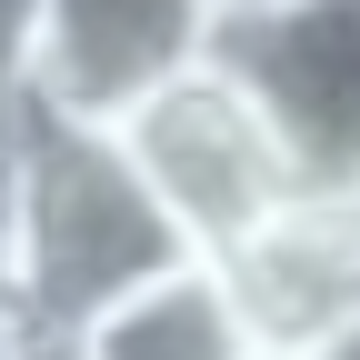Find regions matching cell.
Instances as JSON below:
<instances>
[{"instance_id": "cell-1", "label": "cell", "mask_w": 360, "mask_h": 360, "mask_svg": "<svg viewBox=\"0 0 360 360\" xmlns=\"http://www.w3.org/2000/svg\"><path fill=\"white\" fill-rule=\"evenodd\" d=\"M0 250L40 340H80L101 310L150 290L160 270L200 260L180 220L141 180L120 120H90L20 90L11 101V150H0Z\"/></svg>"}, {"instance_id": "cell-2", "label": "cell", "mask_w": 360, "mask_h": 360, "mask_svg": "<svg viewBox=\"0 0 360 360\" xmlns=\"http://www.w3.org/2000/svg\"><path fill=\"white\" fill-rule=\"evenodd\" d=\"M120 141L130 160H141V180L160 191V210L180 220V240H191L200 260L240 250L270 210H281L290 191H310L281 120L260 110V90L231 70V60H191L180 80H160L150 101L120 110Z\"/></svg>"}, {"instance_id": "cell-3", "label": "cell", "mask_w": 360, "mask_h": 360, "mask_svg": "<svg viewBox=\"0 0 360 360\" xmlns=\"http://www.w3.org/2000/svg\"><path fill=\"white\" fill-rule=\"evenodd\" d=\"M210 51L260 90L300 180L360 191V0H231Z\"/></svg>"}, {"instance_id": "cell-4", "label": "cell", "mask_w": 360, "mask_h": 360, "mask_svg": "<svg viewBox=\"0 0 360 360\" xmlns=\"http://www.w3.org/2000/svg\"><path fill=\"white\" fill-rule=\"evenodd\" d=\"M220 281L260 360H310L360 321V191H330V180L290 191L240 250H220Z\"/></svg>"}, {"instance_id": "cell-5", "label": "cell", "mask_w": 360, "mask_h": 360, "mask_svg": "<svg viewBox=\"0 0 360 360\" xmlns=\"http://www.w3.org/2000/svg\"><path fill=\"white\" fill-rule=\"evenodd\" d=\"M210 40H220V0H40L30 90L60 110L120 120L160 80L210 60Z\"/></svg>"}, {"instance_id": "cell-6", "label": "cell", "mask_w": 360, "mask_h": 360, "mask_svg": "<svg viewBox=\"0 0 360 360\" xmlns=\"http://www.w3.org/2000/svg\"><path fill=\"white\" fill-rule=\"evenodd\" d=\"M80 360H260L220 260H180L80 330Z\"/></svg>"}, {"instance_id": "cell-7", "label": "cell", "mask_w": 360, "mask_h": 360, "mask_svg": "<svg viewBox=\"0 0 360 360\" xmlns=\"http://www.w3.org/2000/svg\"><path fill=\"white\" fill-rule=\"evenodd\" d=\"M30 51H40V0H0V120L30 90Z\"/></svg>"}, {"instance_id": "cell-8", "label": "cell", "mask_w": 360, "mask_h": 360, "mask_svg": "<svg viewBox=\"0 0 360 360\" xmlns=\"http://www.w3.org/2000/svg\"><path fill=\"white\" fill-rule=\"evenodd\" d=\"M40 330H30V310H20V281H11V250H0V360H20Z\"/></svg>"}, {"instance_id": "cell-9", "label": "cell", "mask_w": 360, "mask_h": 360, "mask_svg": "<svg viewBox=\"0 0 360 360\" xmlns=\"http://www.w3.org/2000/svg\"><path fill=\"white\" fill-rule=\"evenodd\" d=\"M310 360H360V321H350L340 340H321V350H310Z\"/></svg>"}, {"instance_id": "cell-10", "label": "cell", "mask_w": 360, "mask_h": 360, "mask_svg": "<svg viewBox=\"0 0 360 360\" xmlns=\"http://www.w3.org/2000/svg\"><path fill=\"white\" fill-rule=\"evenodd\" d=\"M20 360H80V340H30Z\"/></svg>"}, {"instance_id": "cell-11", "label": "cell", "mask_w": 360, "mask_h": 360, "mask_svg": "<svg viewBox=\"0 0 360 360\" xmlns=\"http://www.w3.org/2000/svg\"><path fill=\"white\" fill-rule=\"evenodd\" d=\"M220 11H231V0H220Z\"/></svg>"}]
</instances>
